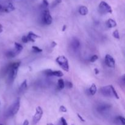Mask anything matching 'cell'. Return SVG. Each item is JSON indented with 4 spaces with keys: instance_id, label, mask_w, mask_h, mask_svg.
I'll return each instance as SVG.
<instances>
[{
    "instance_id": "cell-6",
    "label": "cell",
    "mask_w": 125,
    "mask_h": 125,
    "mask_svg": "<svg viewBox=\"0 0 125 125\" xmlns=\"http://www.w3.org/2000/svg\"><path fill=\"white\" fill-rule=\"evenodd\" d=\"M100 92L105 97H113V93H112L111 85H107V86L103 87L100 89Z\"/></svg>"
},
{
    "instance_id": "cell-4",
    "label": "cell",
    "mask_w": 125,
    "mask_h": 125,
    "mask_svg": "<svg viewBox=\"0 0 125 125\" xmlns=\"http://www.w3.org/2000/svg\"><path fill=\"white\" fill-rule=\"evenodd\" d=\"M43 114V111L40 106H38L35 109V113L34 115L33 119H32V123L34 125H36L40 120Z\"/></svg>"
},
{
    "instance_id": "cell-31",
    "label": "cell",
    "mask_w": 125,
    "mask_h": 125,
    "mask_svg": "<svg viewBox=\"0 0 125 125\" xmlns=\"http://www.w3.org/2000/svg\"><path fill=\"white\" fill-rule=\"evenodd\" d=\"M77 117H78V118L79 119H80V120L81 121H83V122H85V120H84V118H83V117L81 116V115H79V113H77Z\"/></svg>"
},
{
    "instance_id": "cell-32",
    "label": "cell",
    "mask_w": 125,
    "mask_h": 125,
    "mask_svg": "<svg viewBox=\"0 0 125 125\" xmlns=\"http://www.w3.org/2000/svg\"><path fill=\"white\" fill-rule=\"evenodd\" d=\"M94 71H95V73L96 75H98V74H99V70H98V69H97V68L94 69Z\"/></svg>"
},
{
    "instance_id": "cell-17",
    "label": "cell",
    "mask_w": 125,
    "mask_h": 125,
    "mask_svg": "<svg viewBox=\"0 0 125 125\" xmlns=\"http://www.w3.org/2000/svg\"><path fill=\"white\" fill-rule=\"evenodd\" d=\"M97 92V86L95 84H92L91 87L89 89V93L91 95H95Z\"/></svg>"
},
{
    "instance_id": "cell-12",
    "label": "cell",
    "mask_w": 125,
    "mask_h": 125,
    "mask_svg": "<svg viewBox=\"0 0 125 125\" xmlns=\"http://www.w3.org/2000/svg\"><path fill=\"white\" fill-rule=\"evenodd\" d=\"M79 13L81 15L85 16L89 13V9L85 6H81L79 9Z\"/></svg>"
},
{
    "instance_id": "cell-2",
    "label": "cell",
    "mask_w": 125,
    "mask_h": 125,
    "mask_svg": "<svg viewBox=\"0 0 125 125\" xmlns=\"http://www.w3.org/2000/svg\"><path fill=\"white\" fill-rule=\"evenodd\" d=\"M20 108V99L18 98L16 99L15 101L9 107V110L7 111L8 115L14 116V115H16L19 111Z\"/></svg>"
},
{
    "instance_id": "cell-16",
    "label": "cell",
    "mask_w": 125,
    "mask_h": 125,
    "mask_svg": "<svg viewBox=\"0 0 125 125\" xmlns=\"http://www.w3.org/2000/svg\"><path fill=\"white\" fill-rule=\"evenodd\" d=\"M28 84H27V80L25 79L23 83L21 84L20 87L19 88V92H23L27 89Z\"/></svg>"
},
{
    "instance_id": "cell-37",
    "label": "cell",
    "mask_w": 125,
    "mask_h": 125,
    "mask_svg": "<svg viewBox=\"0 0 125 125\" xmlns=\"http://www.w3.org/2000/svg\"><path fill=\"white\" fill-rule=\"evenodd\" d=\"M3 6H2L1 4H0V12H2V11H3Z\"/></svg>"
},
{
    "instance_id": "cell-24",
    "label": "cell",
    "mask_w": 125,
    "mask_h": 125,
    "mask_svg": "<svg viewBox=\"0 0 125 125\" xmlns=\"http://www.w3.org/2000/svg\"><path fill=\"white\" fill-rule=\"evenodd\" d=\"M98 59V56L97 55H93L92 56V57H91V58H90V62H92V63H93V62H95L96 61H97V60Z\"/></svg>"
},
{
    "instance_id": "cell-21",
    "label": "cell",
    "mask_w": 125,
    "mask_h": 125,
    "mask_svg": "<svg viewBox=\"0 0 125 125\" xmlns=\"http://www.w3.org/2000/svg\"><path fill=\"white\" fill-rule=\"evenodd\" d=\"M111 88H112V93H113V97H115V98H116L117 99H119V96H118V93H117V91H116V90H115V88L113 87V86L112 85H111Z\"/></svg>"
},
{
    "instance_id": "cell-38",
    "label": "cell",
    "mask_w": 125,
    "mask_h": 125,
    "mask_svg": "<svg viewBox=\"0 0 125 125\" xmlns=\"http://www.w3.org/2000/svg\"><path fill=\"white\" fill-rule=\"evenodd\" d=\"M47 125H54L53 123H48Z\"/></svg>"
},
{
    "instance_id": "cell-41",
    "label": "cell",
    "mask_w": 125,
    "mask_h": 125,
    "mask_svg": "<svg viewBox=\"0 0 125 125\" xmlns=\"http://www.w3.org/2000/svg\"><path fill=\"white\" fill-rule=\"evenodd\" d=\"M0 104H1V103H0Z\"/></svg>"
},
{
    "instance_id": "cell-11",
    "label": "cell",
    "mask_w": 125,
    "mask_h": 125,
    "mask_svg": "<svg viewBox=\"0 0 125 125\" xmlns=\"http://www.w3.org/2000/svg\"><path fill=\"white\" fill-rule=\"evenodd\" d=\"M28 39L29 42H34L35 40L37 38H40V36L37 35L36 34H35L33 32H29L27 35Z\"/></svg>"
},
{
    "instance_id": "cell-10",
    "label": "cell",
    "mask_w": 125,
    "mask_h": 125,
    "mask_svg": "<svg viewBox=\"0 0 125 125\" xmlns=\"http://www.w3.org/2000/svg\"><path fill=\"white\" fill-rule=\"evenodd\" d=\"M71 46L72 47V48L75 50H76V49H78L81 46L80 42L77 38H73L71 40Z\"/></svg>"
},
{
    "instance_id": "cell-15",
    "label": "cell",
    "mask_w": 125,
    "mask_h": 125,
    "mask_svg": "<svg viewBox=\"0 0 125 125\" xmlns=\"http://www.w3.org/2000/svg\"><path fill=\"white\" fill-rule=\"evenodd\" d=\"M18 54H19V53H17L15 50H14V51L10 50L6 53V56L7 57H8V58L11 59V58H13V57H15Z\"/></svg>"
},
{
    "instance_id": "cell-27",
    "label": "cell",
    "mask_w": 125,
    "mask_h": 125,
    "mask_svg": "<svg viewBox=\"0 0 125 125\" xmlns=\"http://www.w3.org/2000/svg\"><path fill=\"white\" fill-rule=\"evenodd\" d=\"M61 123L62 125H68V123H67V120H66L63 117L61 118Z\"/></svg>"
},
{
    "instance_id": "cell-9",
    "label": "cell",
    "mask_w": 125,
    "mask_h": 125,
    "mask_svg": "<svg viewBox=\"0 0 125 125\" xmlns=\"http://www.w3.org/2000/svg\"><path fill=\"white\" fill-rule=\"evenodd\" d=\"M111 106L110 104H102L99 105L97 107V111L99 113H104V112H107L110 108H111Z\"/></svg>"
},
{
    "instance_id": "cell-19",
    "label": "cell",
    "mask_w": 125,
    "mask_h": 125,
    "mask_svg": "<svg viewBox=\"0 0 125 125\" xmlns=\"http://www.w3.org/2000/svg\"><path fill=\"white\" fill-rule=\"evenodd\" d=\"M65 87V82L62 79H59L58 80V88L60 90H62Z\"/></svg>"
},
{
    "instance_id": "cell-40",
    "label": "cell",
    "mask_w": 125,
    "mask_h": 125,
    "mask_svg": "<svg viewBox=\"0 0 125 125\" xmlns=\"http://www.w3.org/2000/svg\"></svg>"
},
{
    "instance_id": "cell-1",
    "label": "cell",
    "mask_w": 125,
    "mask_h": 125,
    "mask_svg": "<svg viewBox=\"0 0 125 125\" xmlns=\"http://www.w3.org/2000/svg\"><path fill=\"white\" fill-rule=\"evenodd\" d=\"M56 62L64 71H69V63L67 58L64 56H59L56 59Z\"/></svg>"
},
{
    "instance_id": "cell-25",
    "label": "cell",
    "mask_w": 125,
    "mask_h": 125,
    "mask_svg": "<svg viewBox=\"0 0 125 125\" xmlns=\"http://www.w3.org/2000/svg\"><path fill=\"white\" fill-rule=\"evenodd\" d=\"M61 3H62V0H54L53 4H52V6L54 7H56L57 5H58L59 4Z\"/></svg>"
},
{
    "instance_id": "cell-18",
    "label": "cell",
    "mask_w": 125,
    "mask_h": 125,
    "mask_svg": "<svg viewBox=\"0 0 125 125\" xmlns=\"http://www.w3.org/2000/svg\"><path fill=\"white\" fill-rule=\"evenodd\" d=\"M14 46H15V50L18 53H20V52L22 51V49H23V46H22L20 43H17V42H15Z\"/></svg>"
},
{
    "instance_id": "cell-35",
    "label": "cell",
    "mask_w": 125,
    "mask_h": 125,
    "mask_svg": "<svg viewBox=\"0 0 125 125\" xmlns=\"http://www.w3.org/2000/svg\"><path fill=\"white\" fill-rule=\"evenodd\" d=\"M56 45H57V43L55 42H52V47H56Z\"/></svg>"
},
{
    "instance_id": "cell-13",
    "label": "cell",
    "mask_w": 125,
    "mask_h": 125,
    "mask_svg": "<svg viewBox=\"0 0 125 125\" xmlns=\"http://www.w3.org/2000/svg\"><path fill=\"white\" fill-rule=\"evenodd\" d=\"M15 9V7L14 6L13 4L12 3H9L8 5L6 7H5L4 8H3V11L6 13H9L10 12H12L13 10H14Z\"/></svg>"
},
{
    "instance_id": "cell-39",
    "label": "cell",
    "mask_w": 125,
    "mask_h": 125,
    "mask_svg": "<svg viewBox=\"0 0 125 125\" xmlns=\"http://www.w3.org/2000/svg\"><path fill=\"white\" fill-rule=\"evenodd\" d=\"M0 125H3V124H0Z\"/></svg>"
},
{
    "instance_id": "cell-14",
    "label": "cell",
    "mask_w": 125,
    "mask_h": 125,
    "mask_svg": "<svg viewBox=\"0 0 125 125\" xmlns=\"http://www.w3.org/2000/svg\"><path fill=\"white\" fill-rule=\"evenodd\" d=\"M106 25L109 28H113L117 26V23L115 20H113L112 18H109L106 22Z\"/></svg>"
},
{
    "instance_id": "cell-8",
    "label": "cell",
    "mask_w": 125,
    "mask_h": 125,
    "mask_svg": "<svg viewBox=\"0 0 125 125\" xmlns=\"http://www.w3.org/2000/svg\"><path fill=\"white\" fill-rule=\"evenodd\" d=\"M44 73L48 76H57V77H62L63 76V73L60 70H53L48 69L44 71Z\"/></svg>"
},
{
    "instance_id": "cell-7",
    "label": "cell",
    "mask_w": 125,
    "mask_h": 125,
    "mask_svg": "<svg viewBox=\"0 0 125 125\" xmlns=\"http://www.w3.org/2000/svg\"><path fill=\"white\" fill-rule=\"evenodd\" d=\"M105 63L107 67H110V68H115V61L114 59L113 58V57L112 56L109 55V54H107L105 56Z\"/></svg>"
},
{
    "instance_id": "cell-23",
    "label": "cell",
    "mask_w": 125,
    "mask_h": 125,
    "mask_svg": "<svg viewBox=\"0 0 125 125\" xmlns=\"http://www.w3.org/2000/svg\"><path fill=\"white\" fill-rule=\"evenodd\" d=\"M113 37L115 38V39H120V34H119L118 31L117 29L115 30V31H113Z\"/></svg>"
},
{
    "instance_id": "cell-29",
    "label": "cell",
    "mask_w": 125,
    "mask_h": 125,
    "mask_svg": "<svg viewBox=\"0 0 125 125\" xmlns=\"http://www.w3.org/2000/svg\"><path fill=\"white\" fill-rule=\"evenodd\" d=\"M59 111L62 112H64V113H65V112H67V108H66L64 106H61V107H60V109H59Z\"/></svg>"
},
{
    "instance_id": "cell-26",
    "label": "cell",
    "mask_w": 125,
    "mask_h": 125,
    "mask_svg": "<svg viewBox=\"0 0 125 125\" xmlns=\"http://www.w3.org/2000/svg\"><path fill=\"white\" fill-rule=\"evenodd\" d=\"M67 86L69 89H71L73 87V84L70 81H67L65 83V86Z\"/></svg>"
},
{
    "instance_id": "cell-33",
    "label": "cell",
    "mask_w": 125,
    "mask_h": 125,
    "mask_svg": "<svg viewBox=\"0 0 125 125\" xmlns=\"http://www.w3.org/2000/svg\"><path fill=\"white\" fill-rule=\"evenodd\" d=\"M23 125H29V121L28 120H25L24 121Z\"/></svg>"
},
{
    "instance_id": "cell-20",
    "label": "cell",
    "mask_w": 125,
    "mask_h": 125,
    "mask_svg": "<svg viewBox=\"0 0 125 125\" xmlns=\"http://www.w3.org/2000/svg\"><path fill=\"white\" fill-rule=\"evenodd\" d=\"M32 48L33 52H34V53H39L42 52V49L41 48H39V47H36V46H33V47H32Z\"/></svg>"
},
{
    "instance_id": "cell-28",
    "label": "cell",
    "mask_w": 125,
    "mask_h": 125,
    "mask_svg": "<svg viewBox=\"0 0 125 125\" xmlns=\"http://www.w3.org/2000/svg\"><path fill=\"white\" fill-rule=\"evenodd\" d=\"M21 40L22 42H23V43H26L29 42L28 39V37H27V35H24V36L22 37Z\"/></svg>"
},
{
    "instance_id": "cell-5",
    "label": "cell",
    "mask_w": 125,
    "mask_h": 125,
    "mask_svg": "<svg viewBox=\"0 0 125 125\" xmlns=\"http://www.w3.org/2000/svg\"><path fill=\"white\" fill-rule=\"evenodd\" d=\"M43 23L45 25H50L52 23V17L50 14L49 10L48 9H45L43 12V17H42Z\"/></svg>"
},
{
    "instance_id": "cell-22",
    "label": "cell",
    "mask_w": 125,
    "mask_h": 125,
    "mask_svg": "<svg viewBox=\"0 0 125 125\" xmlns=\"http://www.w3.org/2000/svg\"><path fill=\"white\" fill-rule=\"evenodd\" d=\"M118 121L122 125H125V119L122 116H118L117 118Z\"/></svg>"
},
{
    "instance_id": "cell-34",
    "label": "cell",
    "mask_w": 125,
    "mask_h": 125,
    "mask_svg": "<svg viewBox=\"0 0 125 125\" xmlns=\"http://www.w3.org/2000/svg\"><path fill=\"white\" fill-rule=\"evenodd\" d=\"M3 31V27L1 24H0V33H1Z\"/></svg>"
},
{
    "instance_id": "cell-3",
    "label": "cell",
    "mask_w": 125,
    "mask_h": 125,
    "mask_svg": "<svg viewBox=\"0 0 125 125\" xmlns=\"http://www.w3.org/2000/svg\"><path fill=\"white\" fill-rule=\"evenodd\" d=\"M99 11L102 14H112V9L111 6L105 1H101L99 4Z\"/></svg>"
},
{
    "instance_id": "cell-36",
    "label": "cell",
    "mask_w": 125,
    "mask_h": 125,
    "mask_svg": "<svg viewBox=\"0 0 125 125\" xmlns=\"http://www.w3.org/2000/svg\"><path fill=\"white\" fill-rule=\"evenodd\" d=\"M66 29H67V26H66V25H63V28H62V31H65L66 30Z\"/></svg>"
},
{
    "instance_id": "cell-30",
    "label": "cell",
    "mask_w": 125,
    "mask_h": 125,
    "mask_svg": "<svg viewBox=\"0 0 125 125\" xmlns=\"http://www.w3.org/2000/svg\"><path fill=\"white\" fill-rule=\"evenodd\" d=\"M43 5L45 7H47L49 6V2H48V0H43L42 1Z\"/></svg>"
}]
</instances>
